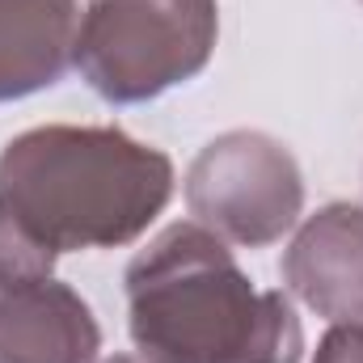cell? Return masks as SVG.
Returning <instances> with one entry per match:
<instances>
[{"mask_svg":"<svg viewBox=\"0 0 363 363\" xmlns=\"http://www.w3.org/2000/svg\"><path fill=\"white\" fill-rule=\"evenodd\" d=\"M127 325L148 363H300L304 330L283 291H258L224 237L169 224L127 267Z\"/></svg>","mask_w":363,"mask_h":363,"instance_id":"1","label":"cell"},{"mask_svg":"<svg viewBox=\"0 0 363 363\" xmlns=\"http://www.w3.org/2000/svg\"><path fill=\"white\" fill-rule=\"evenodd\" d=\"M174 199V161L118 127H34L0 152V203L60 258L135 241Z\"/></svg>","mask_w":363,"mask_h":363,"instance_id":"2","label":"cell"},{"mask_svg":"<svg viewBox=\"0 0 363 363\" xmlns=\"http://www.w3.org/2000/svg\"><path fill=\"white\" fill-rule=\"evenodd\" d=\"M220 38V0H89L72 64L114 106L194 81Z\"/></svg>","mask_w":363,"mask_h":363,"instance_id":"3","label":"cell"},{"mask_svg":"<svg viewBox=\"0 0 363 363\" xmlns=\"http://www.w3.org/2000/svg\"><path fill=\"white\" fill-rule=\"evenodd\" d=\"M186 207L203 228L233 245H274L304 211V174L271 135L224 131L194 157Z\"/></svg>","mask_w":363,"mask_h":363,"instance_id":"4","label":"cell"},{"mask_svg":"<svg viewBox=\"0 0 363 363\" xmlns=\"http://www.w3.org/2000/svg\"><path fill=\"white\" fill-rule=\"evenodd\" d=\"M283 283L325 321H363V207L330 203L300 224L283 254Z\"/></svg>","mask_w":363,"mask_h":363,"instance_id":"5","label":"cell"},{"mask_svg":"<svg viewBox=\"0 0 363 363\" xmlns=\"http://www.w3.org/2000/svg\"><path fill=\"white\" fill-rule=\"evenodd\" d=\"M93 308L55 279L0 291V363H97Z\"/></svg>","mask_w":363,"mask_h":363,"instance_id":"6","label":"cell"},{"mask_svg":"<svg viewBox=\"0 0 363 363\" xmlns=\"http://www.w3.org/2000/svg\"><path fill=\"white\" fill-rule=\"evenodd\" d=\"M77 0H0V101L51 89L77 55Z\"/></svg>","mask_w":363,"mask_h":363,"instance_id":"7","label":"cell"},{"mask_svg":"<svg viewBox=\"0 0 363 363\" xmlns=\"http://www.w3.org/2000/svg\"><path fill=\"white\" fill-rule=\"evenodd\" d=\"M51 271H55V254L0 203V291L51 279Z\"/></svg>","mask_w":363,"mask_h":363,"instance_id":"8","label":"cell"},{"mask_svg":"<svg viewBox=\"0 0 363 363\" xmlns=\"http://www.w3.org/2000/svg\"><path fill=\"white\" fill-rule=\"evenodd\" d=\"M313 363H363V321H338L321 338Z\"/></svg>","mask_w":363,"mask_h":363,"instance_id":"9","label":"cell"},{"mask_svg":"<svg viewBox=\"0 0 363 363\" xmlns=\"http://www.w3.org/2000/svg\"><path fill=\"white\" fill-rule=\"evenodd\" d=\"M101 363H148V359H140V355H110V359H101Z\"/></svg>","mask_w":363,"mask_h":363,"instance_id":"10","label":"cell"}]
</instances>
